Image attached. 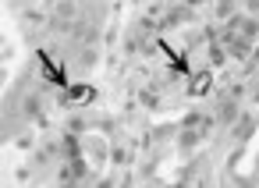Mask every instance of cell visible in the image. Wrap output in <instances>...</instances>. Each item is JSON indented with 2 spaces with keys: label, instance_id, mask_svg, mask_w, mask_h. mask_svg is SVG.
<instances>
[{
  "label": "cell",
  "instance_id": "6da1fadb",
  "mask_svg": "<svg viewBox=\"0 0 259 188\" xmlns=\"http://www.w3.org/2000/svg\"><path fill=\"white\" fill-rule=\"evenodd\" d=\"M245 8L248 11H259V0H245Z\"/></svg>",
  "mask_w": 259,
  "mask_h": 188
}]
</instances>
